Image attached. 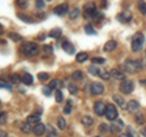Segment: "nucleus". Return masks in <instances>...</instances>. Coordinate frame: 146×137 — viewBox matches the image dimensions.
I'll return each instance as SVG.
<instances>
[{
  "label": "nucleus",
  "mask_w": 146,
  "mask_h": 137,
  "mask_svg": "<svg viewBox=\"0 0 146 137\" xmlns=\"http://www.w3.org/2000/svg\"><path fill=\"white\" fill-rule=\"evenodd\" d=\"M89 74L90 75H93V76H96V75H99V72H100V68L99 67H96L95 65H91V66H89Z\"/></svg>",
  "instance_id": "31"
},
{
  "label": "nucleus",
  "mask_w": 146,
  "mask_h": 137,
  "mask_svg": "<svg viewBox=\"0 0 146 137\" xmlns=\"http://www.w3.org/2000/svg\"><path fill=\"white\" fill-rule=\"evenodd\" d=\"M10 80H11V82H12V83H15V85H17V83H18V82H20V81H21V77H20V76H18L17 74H12V75L10 76Z\"/></svg>",
  "instance_id": "37"
},
{
  "label": "nucleus",
  "mask_w": 146,
  "mask_h": 137,
  "mask_svg": "<svg viewBox=\"0 0 146 137\" xmlns=\"http://www.w3.org/2000/svg\"><path fill=\"white\" fill-rule=\"evenodd\" d=\"M0 86H1V88H7V89H11V86H10V85H7V83H5V82H4V81L0 82Z\"/></svg>",
  "instance_id": "49"
},
{
  "label": "nucleus",
  "mask_w": 146,
  "mask_h": 137,
  "mask_svg": "<svg viewBox=\"0 0 146 137\" xmlns=\"http://www.w3.org/2000/svg\"><path fill=\"white\" fill-rule=\"evenodd\" d=\"M138 7H139L140 13H143V15H146V3H145V1H139Z\"/></svg>",
  "instance_id": "34"
},
{
  "label": "nucleus",
  "mask_w": 146,
  "mask_h": 137,
  "mask_svg": "<svg viewBox=\"0 0 146 137\" xmlns=\"http://www.w3.org/2000/svg\"><path fill=\"white\" fill-rule=\"evenodd\" d=\"M49 74H46V72H39L38 74V79L40 80V81H46V80H49Z\"/></svg>",
  "instance_id": "38"
},
{
  "label": "nucleus",
  "mask_w": 146,
  "mask_h": 137,
  "mask_svg": "<svg viewBox=\"0 0 146 137\" xmlns=\"http://www.w3.org/2000/svg\"><path fill=\"white\" fill-rule=\"evenodd\" d=\"M105 116H106V119H108L110 121H113V120H116V119H117L118 111H117V109H116V107L113 105V104H108V105H107Z\"/></svg>",
  "instance_id": "5"
},
{
  "label": "nucleus",
  "mask_w": 146,
  "mask_h": 137,
  "mask_svg": "<svg viewBox=\"0 0 146 137\" xmlns=\"http://www.w3.org/2000/svg\"><path fill=\"white\" fill-rule=\"evenodd\" d=\"M119 89L122 93L124 94H130L131 92L134 91V82L130 81V80H124L121 82L119 85Z\"/></svg>",
  "instance_id": "4"
},
{
  "label": "nucleus",
  "mask_w": 146,
  "mask_h": 137,
  "mask_svg": "<svg viewBox=\"0 0 146 137\" xmlns=\"http://www.w3.org/2000/svg\"><path fill=\"white\" fill-rule=\"evenodd\" d=\"M46 137H58V136H57V132L52 129V130H50V131L48 132V136H46Z\"/></svg>",
  "instance_id": "46"
},
{
  "label": "nucleus",
  "mask_w": 146,
  "mask_h": 137,
  "mask_svg": "<svg viewBox=\"0 0 146 137\" xmlns=\"http://www.w3.org/2000/svg\"><path fill=\"white\" fill-rule=\"evenodd\" d=\"M83 79H84V75L80 70H76L72 74V80H74V81H82Z\"/></svg>",
  "instance_id": "21"
},
{
  "label": "nucleus",
  "mask_w": 146,
  "mask_h": 137,
  "mask_svg": "<svg viewBox=\"0 0 146 137\" xmlns=\"http://www.w3.org/2000/svg\"><path fill=\"white\" fill-rule=\"evenodd\" d=\"M106 108L107 105L105 104L104 102H101V100H99V102H96L94 104V111L96 115H105V113H106Z\"/></svg>",
  "instance_id": "7"
},
{
  "label": "nucleus",
  "mask_w": 146,
  "mask_h": 137,
  "mask_svg": "<svg viewBox=\"0 0 146 137\" xmlns=\"http://www.w3.org/2000/svg\"><path fill=\"white\" fill-rule=\"evenodd\" d=\"M99 76L101 77L102 80H105V81H108L110 80V77H111V74L107 71V70H100V72H99Z\"/></svg>",
  "instance_id": "27"
},
{
  "label": "nucleus",
  "mask_w": 146,
  "mask_h": 137,
  "mask_svg": "<svg viewBox=\"0 0 146 137\" xmlns=\"http://www.w3.org/2000/svg\"><path fill=\"white\" fill-rule=\"evenodd\" d=\"M43 93L45 95H50V94H51V88H50L49 86H45V87L43 88Z\"/></svg>",
  "instance_id": "44"
},
{
  "label": "nucleus",
  "mask_w": 146,
  "mask_h": 137,
  "mask_svg": "<svg viewBox=\"0 0 146 137\" xmlns=\"http://www.w3.org/2000/svg\"><path fill=\"white\" fill-rule=\"evenodd\" d=\"M95 4L93 1H89V3H85L83 5V11H84V15H90V13H93L96 9H95Z\"/></svg>",
  "instance_id": "12"
},
{
  "label": "nucleus",
  "mask_w": 146,
  "mask_h": 137,
  "mask_svg": "<svg viewBox=\"0 0 146 137\" xmlns=\"http://www.w3.org/2000/svg\"><path fill=\"white\" fill-rule=\"evenodd\" d=\"M141 135H143L144 137H146V125L143 127V129H141Z\"/></svg>",
  "instance_id": "50"
},
{
  "label": "nucleus",
  "mask_w": 146,
  "mask_h": 137,
  "mask_svg": "<svg viewBox=\"0 0 146 137\" xmlns=\"http://www.w3.org/2000/svg\"><path fill=\"white\" fill-rule=\"evenodd\" d=\"M140 82H141V83H143V85H145V86H146V81H145V80H143V81H140Z\"/></svg>",
  "instance_id": "53"
},
{
  "label": "nucleus",
  "mask_w": 146,
  "mask_h": 137,
  "mask_svg": "<svg viewBox=\"0 0 146 137\" xmlns=\"http://www.w3.org/2000/svg\"><path fill=\"white\" fill-rule=\"evenodd\" d=\"M27 122L31 124V125L34 124V126L38 125V124H40V116L38 115V114H32V115H29L28 118H27Z\"/></svg>",
  "instance_id": "17"
},
{
  "label": "nucleus",
  "mask_w": 146,
  "mask_h": 137,
  "mask_svg": "<svg viewBox=\"0 0 146 137\" xmlns=\"http://www.w3.org/2000/svg\"><path fill=\"white\" fill-rule=\"evenodd\" d=\"M18 19H21L22 21H25V22H28V24H33L34 22V20L32 19L31 16L25 15V13H18Z\"/></svg>",
  "instance_id": "25"
},
{
  "label": "nucleus",
  "mask_w": 146,
  "mask_h": 137,
  "mask_svg": "<svg viewBox=\"0 0 146 137\" xmlns=\"http://www.w3.org/2000/svg\"><path fill=\"white\" fill-rule=\"evenodd\" d=\"M35 6L38 9H43L45 6V3L43 1V0H36V1H35Z\"/></svg>",
  "instance_id": "43"
},
{
  "label": "nucleus",
  "mask_w": 146,
  "mask_h": 137,
  "mask_svg": "<svg viewBox=\"0 0 146 137\" xmlns=\"http://www.w3.org/2000/svg\"><path fill=\"white\" fill-rule=\"evenodd\" d=\"M117 48V42L116 40H107L106 44L104 45V52H106V53H110V52H112V50H115Z\"/></svg>",
  "instance_id": "14"
},
{
  "label": "nucleus",
  "mask_w": 146,
  "mask_h": 137,
  "mask_svg": "<svg viewBox=\"0 0 146 137\" xmlns=\"http://www.w3.org/2000/svg\"><path fill=\"white\" fill-rule=\"evenodd\" d=\"M49 87L51 88V89H56V91L57 89H61L63 87V82L61 80H58V79H55V80H52L49 83Z\"/></svg>",
  "instance_id": "16"
},
{
  "label": "nucleus",
  "mask_w": 146,
  "mask_h": 137,
  "mask_svg": "<svg viewBox=\"0 0 146 137\" xmlns=\"http://www.w3.org/2000/svg\"><path fill=\"white\" fill-rule=\"evenodd\" d=\"M127 109H128L129 111H138L139 109H140V103L138 102V100L131 99V100H129V102H128Z\"/></svg>",
  "instance_id": "13"
},
{
  "label": "nucleus",
  "mask_w": 146,
  "mask_h": 137,
  "mask_svg": "<svg viewBox=\"0 0 146 137\" xmlns=\"http://www.w3.org/2000/svg\"><path fill=\"white\" fill-rule=\"evenodd\" d=\"M43 52L46 54V55H50V54L52 53V47H51V45H48V44L44 45V47H43Z\"/></svg>",
  "instance_id": "39"
},
{
  "label": "nucleus",
  "mask_w": 146,
  "mask_h": 137,
  "mask_svg": "<svg viewBox=\"0 0 146 137\" xmlns=\"http://www.w3.org/2000/svg\"><path fill=\"white\" fill-rule=\"evenodd\" d=\"M68 91H70L71 94H77L78 93V87H77L76 85H73V83H70L68 85Z\"/></svg>",
  "instance_id": "35"
},
{
  "label": "nucleus",
  "mask_w": 146,
  "mask_h": 137,
  "mask_svg": "<svg viewBox=\"0 0 146 137\" xmlns=\"http://www.w3.org/2000/svg\"><path fill=\"white\" fill-rule=\"evenodd\" d=\"M144 121H145V115L144 114H141V113L136 114V116H135V122L136 124L141 125V124H144Z\"/></svg>",
  "instance_id": "30"
},
{
  "label": "nucleus",
  "mask_w": 146,
  "mask_h": 137,
  "mask_svg": "<svg viewBox=\"0 0 146 137\" xmlns=\"http://www.w3.org/2000/svg\"><path fill=\"white\" fill-rule=\"evenodd\" d=\"M124 70L127 72H130V74H136L143 70V62L140 60H131V59H128L124 62Z\"/></svg>",
  "instance_id": "2"
},
{
  "label": "nucleus",
  "mask_w": 146,
  "mask_h": 137,
  "mask_svg": "<svg viewBox=\"0 0 146 137\" xmlns=\"http://www.w3.org/2000/svg\"><path fill=\"white\" fill-rule=\"evenodd\" d=\"M45 131H46V126L44 124H38L33 127V132L35 136H43Z\"/></svg>",
  "instance_id": "15"
},
{
  "label": "nucleus",
  "mask_w": 146,
  "mask_h": 137,
  "mask_svg": "<svg viewBox=\"0 0 146 137\" xmlns=\"http://www.w3.org/2000/svg\"><path fill=\"white\" fill-rule=\"evenodd\" d=\"M84 30H85V32H86V34H96V32H95L94 27L91 26V25H86V26L84 27Z\"/></svg>",
  "instance_id": "36"
},
{
  "label": "nucleus",
  "mask_w": 146,
  "mask_h": 137,
  "mask_svg": "<svg viewBox=\"0 0 146 137\" xmlns=\"http://www.w3.org/2000/svg\"><path fill=\"white\" fill-rule=\"evenodd\" d=\"M9 38L12 39L13 42H21L22 36H20L18 33H15V32H11V33H9Z\"/></svg>",
  "instance_id": "26"
},
{
  "label": "nucleus",
  "mask_w": 146,
  "mask_h": 137,
  "mask_svg": "<svg viewBox=\"0 0 146 137\" xmlns=\"http://www.w3.org/2000/svg\"><path fill=\"white\" fill-rule=\"evenodd\" d=\"M118 20H121V22H129L131 21V13L129 11H123L121 15H118Z\"/></svg>",
  "instance_id": "18"
},
{
  "label": "nucleus",
  "mask_w": 146,
  "mask_h": 137,
  "mask_svg": "<svg viewBox=\"0 0 146 137\" xmlns=\"http://www.w3.org/2000/svg\"><path fill=\"white\" fill-rule=\"evenodd\" d=\"M16 4L20 7H26L27 6V1H23V0H16Z\"/></svg>",
  "instance_id": "45"
},
{
  "label": "nucleus",
  "mask_w": 146,
  "mask_h": 137,
  "mask_svg": "<svg viewBox=\"0 0 146 137\" xmlns=\"http://www.w3.org/2000/svg\"><path fill=\"white\" fill-rule=\"evenodd\" d=\"M55 99H56L57 103H61L62 100H63V94H62V92H61V89L55 91Z\"/></svg>",
  "instance_id": "33"
},
{
  "label": "nucleus",
  "mask_w": 146,
  "mask_h": 137,
  "mask_svg": "<svg viewBox=\"0 0 146 137\" xmlns=\"http://www.w3.org/2000/svg\"><path fill=\"white\" fill-rule=\"evenodd\" d=\"M93 64H104L105 62V59L104 58H93Z\"/></svg>",
  "instance_id": "42"
},
{
  "label": "nucleus",
  "mask_w": 146,
  "mask_h": 137,
  "mask_svg": "<svg viewBox=\"0 0 146 137\" xmlns=\"http://www.w3.org/2000/svg\"><path fill=\"white\" fill-rule=\"evenodd\" d=\"M52 11H54L55 15H57V16H65L66 13L68 12V5L67 4H60V5L55 6Z\"/></svg>",
  "instance_id": "8"
},
{
  "label": "nucleus",
  "mask_w": 146,
  "mask_h": 137,
  "mask_svg": "<svg viewBox=\"0 0 146 137\" xmlns=\"http://www.w3.org/2000/svg\"><path fill=\"white\" fill-rule=\"evenodd\" d=\"M90 92L94 95H100L105 92V87L100 82H93V83L90 85Z\"/></svg>",
  "instance_id": "6"
},
{
  "label": "nucleus",
  "mask_w": 146,
  "mask_h": 137,
  "mask_svg": "<svg viewBox=\"0 0 146 137\" xmlns=\"http://www.w3.org/2000/svg\"><path fill=\"white\" fill-rule=\"evenodd\" d=\"M63 113L65 114H71V104H66L65 108H63Z\"/></svg>",
  "instance_id": "47"
},
{
  "label": "nucleus",
  "mask_w": 146,
  "mask_h": 137,
  "mask_svg": "<svg viewBox=\"0 0 146 137\" xmlns=\"http://www.w3.org/2000/svg\"><path fill=\"white\" fill-rule=\"evenodd\" d=\"M62 49L65 50V52L67 53V54H74L76 53V48H74V45H73L71 42H68V40H63L62 42Z\"/></svg>",
  "instance_id": "11"
},
{
  "label": "nucleus",
  "mask_w": 146,
  "mask_h": 137,
  "mask_svg": "<svg viewBox=\"0 0 146 137\" xmlns=\"http://www.w3.org/2000/svg\"><path fill=\"white\" fill-rule=\"evenodd\" d=\"M108 129H110V127H108L106 124H101V125L99 126V131H100V132H104V134H105V132H107Z\"/></svg>",
  "instance_id": "41"
},
{
  "label": "nucleus",
  "mask_w": 146,
  "mask_h": 137,
  "mask_svg": "<svg viewBox=\"0 0 146 137\" xmlns=\"http://www.w3.org/2000/svg\"><path fill=\"white\" fill-rule=\"evenodd\" d=\"M21 81L23 82L25 85L29 86V85L33 83V77H32V75H29V74H23L21 77Z\"/></svg>",
  "instance_id": "19"
},
{
  "label": "nucleus",
  "mask_w": 146,
  "mask_h": 137,
  "mask_svg": "<svg viewBox=\"0 0 146 137\" xmlns=\"http://www.w3.org/2000/svg\"><path fill=\"white\" fill-rule=\"evenodd\" d=\"M96 137H100V136H96Z\"/></svg>",
  "instance_id": "54"
},
{
  "label": "nucleus",
  "mask_w": 146,
  "mask_h": 137,
  "mask_svg": "<svg viewBox=\"0 0 146 137\" xmlns=\"http://www.w3.org/2000/svg\"><path fill=\"white\" fill-rule=\"evenodd\" d=\"M113 99H115V102H116V103H117V104H118V105H119L121 108H124V107L127 105L125 102H124V99L121 98L118 94H115V95H113Z\"/></svg>",
  "instance_id": "23"
},
{
  "label": "nucleus",
  "mask_w": 146,
  "mask_h": 137,
  "mask_svg": "<svg viewBox=\"0 0 146 137\" xmlns=\"http://www.w3.org/2000/svg\"><path fill=\"white\" fill-rule=\"evenodd\" d=\"M21 130H22V132H25V134H29V132L33 131V129L31 127V124H28V122H26V124L22 125Z\"/></svg>",
  "instance_id": "32"
},
{
  "label": "nucleus",
  "mask_w": 146,
  "mask_h": 137,
  "mask_svg": "<svg viewBox=\"0 0 146 137\" xmlns=\"http://www.w3.org/2000/svg\"><path fill=\"white\" fill-rule=\"evenodd\" d=\"M124 127V124H123V121L121 120V119H116V120L112 121V125H111V131L113 132V134H118V132H121L122 129Z\"/></svg>",
  "instance_id": "9"
},
{
  "label": "nucleus",
  "mask_w": 146,
  "mask_h": 137,
  "mask_svg": "<svg viewBox=\"0 0 146 137\" xmlns=\"http://www.w3.org/2000/svg\"><path fill=\"white\" fill-rule=\"evenodd\" d=\"M128 136L129 137H136V134H135V131H134V129L131 126H128Z\"/></svg>",
  "instance_id": "40"
},
{
  "label": "nucleus",
  "mask_w": 146,
  "mask_h": 137,
  "mask_svg": "<svg viewBox=\"0 0 146 137\" xmlns=\"http://www.w3.org/2000/svg\"><path fill=\"white\" fill-rule=\"evenodd\" d=\"M0 137H7V134L4 130H1L0 131Z\"/></svg>",
  "instance_id": "51"
},
{
  "label": "nucleus",
  "mask_w": 146,
  "mask_h": 137,
  "mask_svg": "<svg viewBox=\"0 0 146 137\" xmlns=\"http://www.w3.org/2000/svg\"><path fill=\"white\" fill-rule=\"evenodd\" d=\"M57 126H58V129H60V130H62V131L66 129L67 124H66V120H65V119H63L62 116L57 119Z\"/></svg>",
  "instance_id": "29"
},
{
  "label": "nucleus",
  "mask_w": 146,
  "mask_h": 137,
  "mask_svg": "<svg viewBox=\"0 0 146 137\" xmlns=\"http://www.w3.org/2000/svg\"><path fill=\"white\" fill-rule=\"evenodd\" d=\"M21 53L22 54H25L26 56H28V58H32V56H36L39 54L40 52V48H39V45L36 44V43H32V42H26L21 45Z\"/></svg>",
  "instance_id": "1"
},
{
  "label": "nucleus",
  "mask_w": 146,
  "mask_h": 137,
  "mask_svg": "<svg viewBox=\"0 0 146 137\" xmlns=\"http://www.w3.org/2000/svg\"><path fill=\"white\" fill-rule=\"evenodd\" d=\"M93 118L91 116H83V119H82V124H83L84 126H90V125H93Z\"/></svg>",
  "instance_id": "28"
},
{
  "label": "nucleus",
  "mask_w": 146,
  "mask_h": 137,
  "mask_svg": "<svg viewBox=\"0 0 146 137\" xmlns=\"http://www.w3.org/2000/svg\"><path fill=\"white\" fill-rule=\"evenodd\" d=\"M119 137H129V136H128V134H121Z\"/></svg>",
  "instance_id": "52"
},
{
  "label": "nucleus",
  "mask_w": 146,
  "mask_h": 137,
  "mask_svg": "<svg viewBox=\"0 0 146 137\" xmlns=\"http://www.w3.org/2000/svg\"><path fill=\"white\" fill-rule=\"evenodd\" d=\"M143 44H144V34L143 33H135L131 38V50L135 53H138L143 48Z\"/></svg>",
  "instance_id": "3"
},
{
  "label": "nucleus",
  "mask_w": 146,
  "mask_h": 137,
  "mask_svg": "<svg viewBox=\"0 0 146 137\" xmlns=\"http://www.w3.org/2000/svg\"><path fill=\"white\" fill-rule=\"evenodd\" d=\"M5 121H6V115H5V113L1 111V119H0V124L4 125V124H5Z\"/></svg>",
  "instance_id": "48"
},
{
  "label": "nucleus",
  "mask_w": 146,
  "mask_h": 137,
  "mask_svg": "<svg viewBox=\"0 0 146 137\" xmlns=\"http://www.w3.org/2000/svg\"><path fill=\"white\" fill-rule=\"evenodd\" d=\"M76 60L77 62H84L88 60V53H84V52H82V53H78L76 55Z\"/></svg>",
  "instance_id": "20"
},
{
  "label": "nucleus",
  "mask_w": 146,
  "mask_h": 137,
  "mask_svg": "<svg viewBox=\"0 0 146 137\" xmlns=\"http://www.w3.org/2000/svg\"><path fill=\"white\" fill-rule=\"evenodd\" d=\"M61 30L60 28H54L50 31V33H49V37H51V38H60L61 37Z\"/></svg>",
  "instance_id": "22"
},
{
  "label": "nucleus",
  "mask_w": 146,
  "mask_h": 137,
  "mask_svg": "<svg viewBox=\"0 0 146 137\" xmlns=\"http://www.w3.org/2000/svg\"><path fill=\"white\" fill-rule=\"evenodd\" d=\"M110 74H111V77L113 80H116V81H124L125 80V75H124V72H122L119 70H117V68H112L111 71H110Z\"/></svg>",
  "instance_id": "10"
},
{
  "label": "nucleus",
  "mask_w": 146,
  "mask_h": 137,
  "mask_svg": "<svg viewBox=\"0 0 146 137\" xmlns=\"http://www.w3.org/2000/svg\"><path fill=\"white\" fill-rule=\"evenodd\" d=\"M80 15V11H79V9H73L72 11H70V13H68V16H70V19L71 20H76V19H78Z\"/></svg>",
  "instance_id": "24"
}]
</instances>
